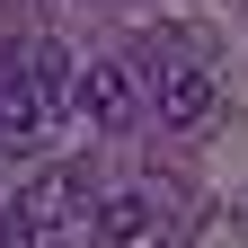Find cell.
Segmentation results:
<instances>
[{"instance_id":"cell-1","label":"cell","mask_w":248,"mask_h":248,"mask_svg":"<svg viewBox=\"0 0 248 248\" xmlns=\"http://www.w3.org/2000/svg\"><path fill=\"white\" fill-rule=\"evenodd\" d=\"M71 115H89L98 133H133V124L151 115V80H142V62H89Z\"/></svg>"},{"instance_id":"cell-2","label":"cell","mask_w":248,"mask_h":248,"mask_svg":"<svg viewBox=\"0 0 248 248\" xmlns=\"http://www.w3.org/2000/svg\"><path fill=\"white\" fill-rule=\"evenodd\" d=\"M9 204L27 213V222H36V239H45V231H62V222H80V213L98 204V195H89V160H62V169H36V177H27V186H18Z\"/></svg>"},{"instance_id":"cell-3","label":"cell","mask_w":248,"mask_h":248,"mask_svg":"<svg viewBox=\"0 0 248 248\" xmlns=\"http://www.w3.org/2000/svg\"><path fill=\"white\" fill-rule=\"evenodd\" d=\"M142 80H151V115H160L169 133H195L213 115V71L204 62H160V71H142Z\"/></svg>"},{"instance_id":"cell-4","label":"cell","mask_w":248,"mask_h":248,"mask_svg":"<svg viewBox=\"0 0 248 248\" xmlns=\"http://www.w3.org/2000/svg\"><path fill=\"white\" fill-rule=\"evenodd\" d=\"M18 71H27V98H36V115H45V124L71 115V98H80V62H71V45L36 36V45L18 53Z\"/></svg>"},{"instance_id":"cell-5","label":"cell","mask_w":248,"mask_h":248,"mask_svg":"<svg viewBox=\"0 0 248 248\" xmlns=\"http://www.w3.org/2000/svg\"><path fill=\"white\" fill-rule=\"evenodd\" d=\"M80 222H89V248H133L151 231V195H142V186H115V195H98Z\"/></svg>"}]
</instances>
